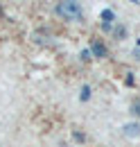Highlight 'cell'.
Instances as JSON below:
<instances>
[{
    "mask_svg": "<svg viewBox=\"0 0 140 147\" xmlns=\"http://www.w3.org/2000/svg\"><path fill=\"white\" fill-rule=\"evenodd\" d=\"M79 97H81V102H88L90 100V86H81V95Z\"/></svg>",
    "mask_w": 140,
    "mask_h": 147,
    "instance_id": "8992f818",
    "label": "cell"
},
{
    "mask_svg": "<svg viewBox=\"0 0 140 147\" xmlns=\"http://www.w3.org/2000/svg\"><path fill=\"white\" fill-rule=\"evenodd\" d=\"M81 59H84V61H88V59H90V50H84V52H81Z\"/></svg>",
    "mask_w": 140,
    "mask_h": 147,
    "instance_id": "30bf717a",
    "label": "cell"
},
{
    "mask_svg": "<svg viewBox=\"0 0 140 147\" xmlns=\"http://www.w3.org/2000/svg\"><path fill=\"white\" fill-rule=\"evenodd\" d=\"M57 16H61L66 20H81L84 11H81V5L77 0H59L57 2Z\"/></svg>",
    "mask_w": 140,
    "mask_h": 147,
    "instance_id": "6da1fadb",
    "label": "cell"
},
{
    "mask_svg": "<svg viewBox=\"0 0 140 147\" xmlns=\"http://www.w3.org/2000/svg\"><path fill=\"white\" fill-rule=\"evenodd\" d=\"M111 34L118 38V41H122V38L127 36V30H124L122 25H113V27H111Z\"/></svg>",
    "mask_w": 140,
    "mask_h": 147,
    "instance_id": "5b68a950",
    "label": "cell"
},
{
    "mask_svg": "<svg viewBox=\"0 0 140 147\" xmlns=\"http://www.w3.org/2000/svg\"><path fill=\"white\" fill-rule=\"evenodd\" d=\"M133 55H136V57H138V61H140V50H136V52H133Z\"/></svg>",
    "mask_w": 140,
    "mask_h": 147,
    "instance_id": "8fae6325",
    "label": "cell"
},
{
    "mask_svg": "<svg viewBox=\"0 0 140 147\" xmlns=\"http://www.w3.org/2000/svg\"><path fill=\"white\" fill-rule=\"evenodd\" d=\"M100 16H102V20H104L106 25H113V20H115V11H113V9H102Z\"/></svg>",
    "mask_w": 140,
    "mask_h": 147,
    "instance_id": "277c9868",
    "label": "cell"
},
{
    "mask_svg": "<svg viewBox=\"0 0 140 147\" xmlns=\"http://www.w3.org/2000/svg\"><path fill=\"white\" fill-rule=\"evenodd\" d=\"M131 113L140 118V102H133V104H131Z\"/></svg>",
    "mask_w": 140,
    "mask_h": 147,
    "instance_id": "52a82bcc",
    "label": "cell"
},
{
    "mask_svg": "<svg viewBox=\"0 0 140 147\" xmlns=\"http://www.w3.org/2000/svg\"><path fill=\"white\" fill-rule=\"evenodd\" d=\"M124 82H127V86H133V75L129 73V75H127V79H124Z\"/></svg>",
    "mask_w": 140,
    "mask_h": 147,
    "instance_id": "9c48e42d",
    "label": "cell"
},
{
    "mask_svg": "<svg viewBox=\"0 0 140 147\" xmlns=\"http://www.w3.org/2000/svg\"><path fill=\"white\" fill-rule=\"evenodd\" d=\"M72 136H75V140H79V143H84V140H86V136H84L81 131H75Z\"/></svg>",
    "mask_w": 140,
    "mask_h": 147,
    "instance_id": "ba28073f",
    "label": "cell"
},
{
    "mask_svg": "<svg viewBox=\"0 0 140 147\" xmlns=\"http://www.w3.org/2000/svg\"><path fill=\"white\" fill-rule=\"evenodd\" d=\"M122 134H124V136H129V138H136V136H140V125H136V122L124 125V127H122Z\"/></svg>",
    "mask_w": 140,
    "mask_h": 147,
    "instance_id": "3957f363",
    "label": "cell"
},
{
    "mask_svg": "<svg viewBox=\"0 0 140 147\" xmlns=\"http://www.w3.org/2000/svg\"><path fill=\"white\" fill-rule=\"evenodd\" d=\"M90 52H93V57H97V59L108 57V50H106V45L102 41H93V43H90Z\"/></svg>",
    "mask_w": 140,
    "mask_h": 147,
    "instance_id": "7a4b0ae2",
    "label": "cell"
}]
</instances>
